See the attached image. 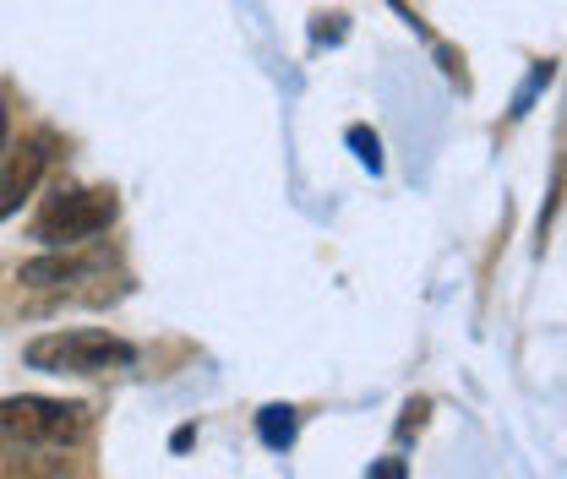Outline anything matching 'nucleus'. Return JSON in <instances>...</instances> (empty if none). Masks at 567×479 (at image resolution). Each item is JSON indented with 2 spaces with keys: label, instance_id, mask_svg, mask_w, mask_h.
<instances>
[{
  "label": "nucleus",
  "instance_id": "2",
  "mask_svg": "<svg viewBox=\"0 0 567 479\" xmlns=\"http://www.w3.org/2000/svg\"><path fill=\"white\" fill-rule=\"evenodd\" d=\"M22 360L33 371H50V376H99L110 365H132L137 348L115 333H93V327H71V333H44L22 348Z\"/></svg>",
  "mask_w": 567,
  "mask_h": 479
},
{
  "label": "nucleus",
  "instance_id": "3",
  "mask_svg": "<svg viewBox=\"0 0 567 479\" xmlns=\"http://www.w3.org/2000/svg\"><path fill=\"white\" fill-rule=\"evenodd\" d=\"M115 191H104V186H93V191H82V186H61L44 212H39V223H33V235L44 240V246H82V240H93V235H104L110 223H115Z\"/></svg>",
  "mask_w": 567,
  "mask_h": 479
},
{
  "label": "nucleus",
  "instance_id": "5",
  "mask_svg": "<svg viewBox=\"0 0 567 479\" xmlns=\"http://www.w3.org/2000/svg\"><path fill=\"white\" fill-rule=\"evenodd\" d=\"M87 273H93L87 257H76L71 246H50L44 257H28V262L17 268V283H22V289H66V283H82Z\"/></svg>",
  "mask_w": 567,
  "mask_h": 479
},
{
  "label": "nucleus",
  "instance_id": "4",
  "mask_svg": "<svg viewBox=\"0 0 567 479\" xmlns=\"http://www.w3.org/2000/svg\"><path fill=\"white\" fill-rule=\"evenodd\" d=\"M44 164H50L44 142H22V147H6V153H0V218H11L17 207L39 191Z\"/></svg>",
  "mask_w": 567,
  "mask_h": 479
},
{
  "label": "nucleus",
  "instance_id": "9",
  "mask_svg": "<svg viewBox=\"0 0 567 479\" xmlns=\"http://www.w3.org/2000/svg\"><path fill=\"white\" fill-rule=\"evenodd\" d=\"M6 137H11V126H6V104H0V153H6Z\"/></svg>",
  "mask_w": 567,
  "mask_h": 479
},
{
  "label": "nucleus",
  "instance_id": "8",
  "mask_svg": "<svg viewBox=\"0 0 567 479\" xmlns=\"http://www.w3.org/2000/svg\"><path fill=\"white\" fill-rule=\"evenodd\" d=\"M404 414H410V419H404V436H410V430H415V425H421V419H425V404H410V409H404Z\"/></svg>",
  "mask_w": 567,
  "mask_h": 479
},
{
  "label": "nucleus",
  "instance_id": "6",
  "mask_svg": "<svg viewBox=\"0 0 567 479\" xmlns=\"http://www.w3.org/2000/svg\"><path fill=\"white\" fill-rule=\"evenodd\" d=\"M257 430H262V441H268L274 452H284V447L295 441V409H289V404H268V409L257 414Z\"/></svg>",
  "mask_w": 567,
  "mask_h": 479
},
{
  "label": "nucleus",
  "instance_id": "1",
  "mask_svg": "<svg viewBox=\"0 0 567 479\" xmlns=\"http://www.w3.org/2000/svg\"><path fill=\"white\" fill-rule=\"evenodd\" d=\"M93 414L87 404H55V398H0V441L6 447H76L87 436Z\"/></svg>",
  "mask_w": 567,
  "mask_h": 479
},
{
  "label": "nucleus",
  "instance_id": "7",
  "mask_svg": "<svg viewBox=\"0 0 567 479\" xmlns=\"http://www.w3.org/2000/svg\"><path fill=\"white\" fill-rule=\"evenodd\" d=\"M350 142H354V147H360V164H365V169H382V142L371 137L365 126H354V132H350Z\"/></svg>",
  "mask_w": 567,
  "mask_h": 479
}]
</instances>
